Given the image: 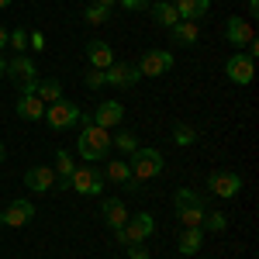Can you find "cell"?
I'll use <instances>...</instances> for the list:
<instances>
[{"label": "cell", "instance_id": "1", "mask_svg": "<svg viewBox=\"0 0 259 259\" xmlns=\"http://www.w3.org/2000/svg\"><path fill=\"white\" fill-rule=\"evenodd\" d=\"M76 152H80L83 159H107L111 156V132L107 128H100V124H83L80 139H76Z\"/></svg>", "mask_w": 259, "mask_h": 259}, {"label": "cell", "instance_id": "2", "mask_svg": "<svg viewBox=\"0 0 259 259\" xmlns=\"http://www.w3.org/2000/svg\"><path fill=\"white\" fill-rule=\"evenodd\" d=\"M173 204H177V218L183 228H200L204 225V200H200V194H194V190H187V187H180L177 194H173Z\"/></svg>", "mask_w": 259, "mask_h": 259}, {"label": "cell", "instance_id": "3", "mask_svg": "<svg viewBox=\"0 0 259 259\" xmlns=\"http://www.w3.org/2000/svg\"><path fill=\"white\" fill-rule=\"evenodd\" d=\"M128 169H132V177L139 180V183L159 177V173H162V152H159V149H142V145H139V149L128 156Z\"/></svg>", "mask_w": 259, "mask_h": 259}, {"label": "cell", "instance_id": "4", "mask_svg": "<svg viewBox=\"0 0 259 259\" xmlns=\"http://www.w3.org/2000/svg\"><path fill=\"white\" fill-rule=\"evenodd\" d=\"M104 169H97L94 162H87V166H76L73 169V177H69V190H76L83 197H97L100 190H104Z\"/></svg>", "mask_w": 259, "mask_h": 259}, {"label": "cell", "instance_id": "5", "mask_svg": "<svg viewBox=\"0 0 259 259\" xmlns=\"http://www.w3.org/2000/svg\"><path fill=\"white\" fill-rule=\"evenodd\" d=\"M4 76H11V80L18 83L21 94H35V87H38V69H35V62L28 59L24 52H21V56H14V59H7Z\"/></svg>", "mask_w": 259, "mask_h": 259}, {"label": "cell", "instance_id": "6", "mask_svg": "<svg viewBox=\"0 0 259 259\" xmlns=\"http://www.w3.org/2000/svg\"><path fill=\"white\" fill-rule=\"evenodd\" d=\"M80 121V107L73 104V100H56V104H49L45 107V124L52 128V132H66V128H73Z\"/></svg>", "mask_w": 259, "mask_h": 259}, {"label": "cell", "instance_id": "7", "mask_svg": "<svg viewBox=\"0 0 259 259\" xmlns=\"http://www.w3.org/2000/svg\"><path fill=\"white\" fill-rule=\"evenodd\" d=\"M152 232H156V218H152V214H145V211H139V214H132V218L124 221V228L114 232V235H118V242L132 245V242L152 239Z\"/></svg>", "mask_w": 259, "mask_h": 259}, {"label": "cell", "instance_id": "8", "mask_svg": "<svg viewBox=\"0 0 259 259\" xmlns=\"http://www.w3.org/2000/svg\"><path fill=\"white\" fill-rule=\"evenodd\" d=\"M135 69H139L142 76H162V73L173 69V52H166V49H149V52L139 59Z\"/></svg>", "mask_w": 259, "mask_h": 259}, {"label": "cell", "instance_id": "9", "mask_svg": "<svg viewBox=\"0 0 259 259\" xmlns=\"http://www.w3.org/2000/svg\"><path fill=\"white\" fill-rule=\"evenodd\" d=\"M225 76H228L232 83H239V87H249L252 76H256V59H249V56H242V52L228 56V62H225Z\"/></svg>", "mask_w": 259, "mask_h": 259}, {"label": "cell", "instance_id": "10", "mask_svg": "<svg viewBox=\"0 0 259 259\" xmlns=\"http://www.w3.org/2000/svg\"><path fill=\"white\" fill-rule=\"evenodd\" d=\"M31 218H35V204H31V200H24V197L14 200L11 207H4V211H0V225H7V228H24Z\"/></svg>", "mask_w": 259, "mask_h": 259}, {"label": "cell", "instance_id": "11", "mask_svg": "<svg viewBox=\"0 0 259 259\" xmlns=\"http://www.w3.org/2000/svg\"><path fill=\"white\" fill-rule=\"evenodd\" d=\"M207 187H211V194H218V197H235L242 190V177L232 173V169H214L211 180H207Z\"/></svg>", "mask_w": 259, "mask_h": 259}, {"label": "cell", "instance_id": "12", "mask_svg": "<svg viewBox=\"0 0 259 259\" xmlns=\"http://www.w3.org/2000/svg\"><path fill=\"white\" fill-rule=\"evenodd\" d=\"M104 80L111 83V87H135V83L142 80V73L135 69V66H128V62H111L107 69H104Z\"/></svg>", "mask_w": 259, "mask_h": 259}, {"label": "cell", "instance_id": "13", "mask_svg": "<svg viewBox=\"0 0 259 259\" xmlns=\"http://www.w3.org/2000/svg\"><path fill=\"white\" fill-rule=\"evenodd\" d=\"M121 121H124V104L121 100H100L97 104L94 124H100V128H118Z\"/></svg>", "mask_w": 259, "mask_h": 259}, {"label": "cell", "instance_id": "14", "mask_svg": "<svg viewBox=\"0 0 259 259\" xmlns=\"http://www.w3.org/2000/svg\"><path fill=\"white\" fill-rule=\"evenodd\" d=\"M24 187L35 190V194L52 190V187H56V169H52V166H31V169L24 173Z\"/></svg>", "mask_w": 259, "mask_h": 259}, {"label": "cell", "instance_id": "15", "mask_svg": "<svg viewBox=\"0 0 259 259\" xmlns=\"http://www.w3.org/2000/svg\"><path fill=\"white\" fill-rule=\"evenodd\" d=\"M225 38L232 41L235 49H245L249 41H256V35H252V24L242 18H228L225 21Z\"/></svg>", "mask_w": 259, "mask_h": 259}, {"label": "cell", "instance_id": "16", "mask_svg": "<svg viewBox=\"0 0 259 259\" xmlns=\"http://www.w3.org/2000/svg\"><path fill=\"white\" fill-rule=\"evenodd\" d=\"M104 180H111V183H118V187H128V190H139V180L132 177V169H128V162H124V159H111V162H107Z\"/></svg>", "mask_w": 259, "mask_h": 259}, {"label": "cell", "instance_id": "17", "mask_svg": "<svg viewBox=\"0 0 259 259\" xmlns=\"http://www.w3.org/2000/svg\"><path fill=\"white\" fill-rule=\"evenodd\" d=\"M87 59H90V69H107V66L114 62V49H111L107 41L94 38L87 45Z\"/></svg>", "mask_w": 259, "mask_h": 259}, {"label": "cell", "instance_id": "18", "mask_svg": "<svg viewBox=\"0 0 259 259\" xmlns=\"http://www.w3.org/2000/svg\"><path fill=\"white\" fill-rule=\"evenodd\" d=\"M100 214H104V221H107V228H114V232H121L124 221H128V211H124V204H121L118 197L104 200V204H100Z\"/></svg>", "mask_w": 259, "mask_h": 259}, {"label": "cell", "instance_id": "19", "mask_svg": "<svg viewBox=\"0 0 259 259\" xmlns=\"http://www.w3.org/2000/svg\"><path fill=\"white\" fill-rule=\"evenodd\" d=\"M18 118L41 121V118H45V104H41L35 94H21V97H18Z\"/></svg>", "mask_w": 259, "mask_h": 259}, {"label": "cell", "instance_id": "20", "mask_svg": "<svg viewBox=\"0 0 259 259\" xmlns=\"http://www.w3.org/2000/svg\"><path fill=\"white\" fill-rule=\"evenodd\" d=\"M173 7H177L180 21H200L211 11V0H177Z\"/></svg>", "mask_w": 259, "mask_h": 259}, {"label": "cell", "instance_id": "21", "mask_svg": "<svg viewBox=\"0 0 259 259\" xmlns=\"http://www.w3.org/2000/svg\"><path fill=\"white\" fill-rule=\"evenodd\" d=\"M169 35H173V45H194L200 38V24L197 21H177L169 28Z\"/></svg>", "mask_w": 259, "mask_h": 259}, {"label": "cell", "instance_id": "22", "mask_svg": "<svg viewBox=\"0 0 259 259\" xmlns=\"http://www.w3.org/2000/svg\"><path fill=\"white\" fill-rule=\"evenodd\" d=\"M52 169H56V187H59V190H69V177H73L76 166H73V156H69L66 149L56 152V166H52Z\"/></svg>", "mask_w": 259, "mask_h": 259}, {"label": "cell", "instance_id": "23", "mask_svg": "<svg viewBox=\"0 0 259 259\" xmlns=\"http://www.w3.org/2000/svg\"><path fill=\"white\" fill-rule=\"evenodd\" d=\"M200 245H204V228H183L180 232V256H194L200 252Z\"/></svg>", "mask_w": 259, "mask_h": 259}, {"label": "cell", "instance_id": "24", "mask_svg": "<svg viewBox=\"0 0 259 259\" xmlns=\"http://www.w3.org/2000/svg\"><path fill=\"white\" fill-rule=\"evenodd\" d=\"M35 97H38L41 104H56V100H62V80H56V76H45V80H38V87H35Z\"/></svg>", "mask_w": 259, "mask_h": 259}, {"label": "cell", "instance_id": "25", "mask_svg": "<svg viewBox=\"0 0 259 259\" xmlns=\"http://www.w3.org/2000/svg\"><path fill=\"white\" fill-rule=\"evenodd\" d=\"M152 18H156V24H162V28H173L180 21V14H177V7H173L169 0H156V4H152Z\"/></svg>", "mask_w": 259, "mask_h": 259}, {"label": "cell", "instance_id": "26", "mask_svg": "<svg viewBox=\"0 0 259 259\" xmlns=\"http://www.w3.org/2000/svg\"><path fill=\"white\" fill-rule=\"evenodd\" d=\"M111 149H121L124 156H132V152L139 149V135H135V132H118V135L111 139Z\"/></svg>", "mask_w": 259, "mask_h": 259}, {"label": "cell", "instance_id": "27", "mask_svg": "<svg viewBox=\"0 0 259 259\" xmlns=\"http://www.w3.org/2000/svg\"><path fill=\"white\" fill-rule=\"evenodd\" d=\"M83 21H87V24H104V21H111V11L100 7V4H90V7L83 11Z\"/></svg>", "mask_w": 259, "mask_h": 259}, {"label": "cell", "instance_id": "28", "mask_svg": "<svg viewBox=\"0 0 259 259\" xmlns=\"http://www.w3.org/2000/svg\"><path fill=\"white\" fill-rule=\"evenodd\" d=\"M173 142H177L180 149H183V145H194V142H197V132H194L190 124H177V128H173Z\"/></svg>", "mask_w": 259, "mask_h": 259}, {"label": "cell", "instance_id": "29", "mask_svg": "<svg viewBox=\"0 0 259 259\" xmlns=\"http://www.w3.org/2000/svg\"><path fill=\"white\" fill-rule=\"evenodd\" d=\"M204 232H225L228 228V218L218 214V211H211V214H204V225H200Z\"/></svg>", "mask_w": 259, "mask_h": 259}, {"label": "cell", "instance_id": "30", "mask_svg": "<svg viewBox=\"0 0 259 259\" xmlns=\"http://www.w3.org/2000/svg\"><path fill=\"white\" fill-rule=\"evenodd\" d=\"M7 45H11V49H14V52H24V49H28V31H24V28H14V31H7Z\"/></svg>", "mask_w": 259, "mask_h": 259}, {"label": "cell", "instance_id": "31", "mask_svg": "<svg viewBox=\"0 0 259 259\" xmlns=\"http://www.w3.org/2000/svg\"><path fill=\"white\" fill-rule=\"evenodd\" d=\"M87 87H90V90H97V87H107V80H104V69H90V73H87Z\"/></svg>", "mask_w": 259, "mask_h": 259}, {"label": "cell", "instance_id": "32", "mask_svg": "<svg viewBox=\"0 0 259 259\" xmlns=\"http://www.w3.org/2000/svg\"><path fill=\"white\" fill-rule=\"evenodd\" d=\"M128 259H149V249H145L142 242H132V245H128Z\"/></svg>", "mask_w": 259, "mask_h": 259}, {"label": "cell", "instance_id": "33", "mask_svg": "<svg viewBox=\"0 0 259 259\" xmlns=\"http://www.w3.org/2000/svg\"><path fill=\"white\" fill-rule=\"evenodd\" d=\"M121 7H128V11H145V7H152V0H118Z\"/></svg>", "mask_w": 259, "mask_h": 259}, {"label": "cell", "instance_id": "34", "mask_svg": "<svg viewBox=\"0 0 259 259\" xmlns=\"http://www.w3.org/2000/svg\"><path fill=\"white\" fill-rule=\"evenodd\" d=\"M41 45H45L41 31H31V35H28V49H38V52H41Z\"/></svg>", "mask_w": 259, "mask_h": 259}, {"label": "cell", "instance_id": "35", "mask_svg": "<svg viewBox=\"0 0 259 259\" xmlns=\"http://www.w3.org/2000/svg\"><path fill=\"white\" fill-rule=\"evenodd\" d=\"M0 49H7V28L0 24Z\"/></svg>", "mask_w": 259, "mask_h": 259}, {"label": "cell", "instance_id": "36", "mask_svg": "<svg viewBox=\"0 0 259 259\" xmlns=\"http://www.w3.org/2000/svg\"><path fill=\"white\" fill-rule=\"evenodd\" d=\"M249 14H252V18L259 14V0H249Z\"/></svg>", "mask_w": 259, "mask_h": 259}, {"label": "cell", "instance_id": "37", "mask_svg": "<svg viewBox=\"0 0 259 259\" xmlns=\"http://www.w3.org/2000/svg\"><path fill=\"white\" fill-rule=\"evenodd\" d=\"M94 4H100V7H107V11H111V7H114L118 0H94Z\"/></svg>", "mask_w": 259, "mask_h": 259}, {"label": "cell", "instance_id": "38", "mask_svg": "<svg viewBox=\"0 0 259 259\" xmlns=\"http://www.w3.org/2000/svg\"><path fill=\"white\" fill-rule=\"evenodd\" d=\"M4 156H7V145H4V142H0V162H4Z\"/></svg>", "mask_w": 259, "mask_h": 259}, {"label": "cell", "instance_id": "39", "mask_svg": "<svg viewBox=\"0 0 259 259\" xmlns=\"http://www.w3.org/2000/svg\"><path fill=\"white\" fill-rule=\"evenodd\" d=\"M4 69H7V59H4V56H0V76H4Z\"/></svg>", "mask_w": 259, "mask_h": 259}, {"label": "cell", "instance_id": "40", "mask_svg": "<svg viewBox=\"0 0 259 259\" xmlns=\"http://www.w3.org/2000/svg\"><path fill=\"white\" fill-rule=\"evenodd\" d=\"M11 4H14V0H0V11H4V7H11Z\"/></svg>", "mask_w": 259, "mask_h": 259}, {"label": "cell", "instance_id": "41", "mask_svg": "<svg viewBox=\"0 0 259 259\" xmlns=\"http://www.w3.org/2000/svg\"><path fill=\"white\" fill-rule=\"evenodd\" d=\"M0 211H4V207H0Z\"/></svg>", "mask_w": 259, "mask_h": 259}]
</instances>
